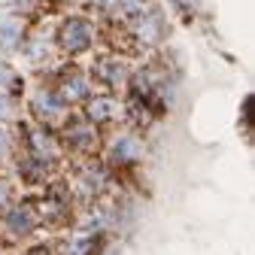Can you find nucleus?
<instances>
[{
	"label": "nucleus",
	"instance_id": "f257e3e1",
	"mask_svg": "<svg viewBox=\"0 0 255 255\" xmlns=\"http://www.w3.org/2000/svg\"><path fill=\"white\" fill-rule=\"evenodd\" d=\"M64 40H67L70 49H85V43H88V27L85 24H67Z\"/></svg>",
	"mask_w": 255,
	"mask_h": 255
}]
</instances>
